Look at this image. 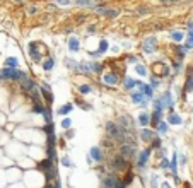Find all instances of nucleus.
I'll return each mask as SVG.
<instances>
[{"label":"nucleus","instance_id":"obj_1","mask_svg":"<svg viewBox=\"0 0 193 188\" xmlns=\"http://www.w3.org/2000/svg\"><path fill=\"white\" fill-rule=\"evenodd\" d=\"M151 156H152V149L151 147H144L140 149L137 154H135V166L138 168V171H144L149 161H151Z\"/></svg>","mask_w":193,"mask_h":188},{"label":"nucleus","instance_id":"obj_2","mask_svg":"<svg viewBox=\"0 0 193 188\" xmlns=\"http://www.w3.org/2000/svg\"><path fill=\"white\" fill-rule=\"evenodd\" d=\"M0 77H2V79H7V80L21 82V80H24V79L28 77V74L22 72V70H19V69H5V67H4V70H0Z\"/></svg>","mask_w":193,"mask_h":188},{"label":"nucleus","instance_id":"obj_3","mask_svg":"<svg viewBox=\"0 0 193 188\" xmlns=\"http://www.w3.org/2000/svg\"><path fill=\"white\" fill-rule=\"evenodd\" d=\"M159 101H161V105H162V108L166 110H169V111H174V98H173L171 91H166V92H162L161 96H159Z\"/></svg>","mask_w":193,"mask_h":188},{"label":"nucleus","instance_id":"obj_4","mask_svg":"<svg viewBox=\"0 0 193 188\" xmlns=\"http://www.w3.org/2000/svg\"><path fill=\"white\" fill-rule=\"evenodd\" d=\"M156 50H157V38L149 36V38H145L142 41V51L144 53L151 55V53H156Z\"/></svg>","mask_w":193,"mask_h":188},{"label":"nucleus","instance_id":"obj_5","mask_svg":"<svg viewBox=\"0 0 193 188\" xmlns=\"http://www.w3.org/2000/svg\"><path fill=\"white\" fill-rule=\"evenodd\" d=\"M89 159L96 164H103L104 162V154H103V149L101 146H92L89 149Z\"/></svg>","mask_w":193,"mask_h":188},{"label":"nucleus","instance_id":"obj_6","mask_svg":"<svg viewBox=\"0 0 193 188\" xmlns=\"http://www.w3.org/2000/svg\"><path fill=\"white\" fill-rule=\"evenodd\" d=\"M126 166H128V161L125 159V157H121L120 154L115 156L113 159H110V169L111 171H121V169H125Z\"/></svg>","mask_w":193,"mask_h":188},{"label":"nucleus","instance_id":"obj_7","mask_svg":"<svg viewBox=\"0 0 193 188\" xmlns=\"http://www.w3.org/2000/svg\"><path fill=\"white\" fill-rule=\"evenodd\" d=\"M118 178L113 173H101V188H115Z\"/></svg>","mask_w":193,"mask_h":188},{"label":"nucleus","instance_id":"obj_8","mask_svg":"<svg viewBox=\"0 0 193 188\" xmlns=\"http://www.w3.org/2000/svg\"><path fill=\"white\" fill-rule=\"evenodd\" d=\"M38 46H39V43H36V41H31L28 45V53L31 56V60L36 63L41 62V58H43V51H38Z\"/></svg>","mask_w":193,"mask_h":188},{"label":"nucleus","instance_id":"obj_9","mask_svg":"<svg viewBox=\"0 0 193 188\" xmlns=\"http://www.w3.org/2000/svg\"><path fill=\"white\" fill-rule=\"evenodd\" d=\"M135 154H137V151H135V147L132 144H120V156L121 157H125L128 161L132 157H135Z\"/></svg>","mask_w":193,"mask_h":188},{"label":"nucleus","instance_id":"obj_10","mask_svg":"<svg viewBox=\"0 0 193 188\" xmlns=\"http://www.w3.org/2000/svg\"><path fill=\"white\" fill-rule=\"evenodd\" d=\"M166 121H167V125H173V127L183 125V118H181V115H179V113H176V111H169V113H167Z\"/></svg>","mask_w":193,"mask_h":188},{"label":"nucleus","instance_id":"obj_11","mask_svg":"<svg viewBox=\"0 0 193 188\" xmlns=\"http://www.w3.org/2000/svg\"><path fill=\"white\" fill-rule=\"evenodd\" d=\"M137 123L142 128H147V127L151 125V113L147 111V110H142V113L137 116Z\"/></svg>","mask_w":193,"mask_h":188},{"label":"nucleus","instance_id":"obj_12","mask_svg":"<svg viewBox=\"0 0 193 188\" xmlns=\"http://www.w3.org/2000/svg\"><path fill=\"white\" fill-rule=\"evenodd\" d=\"M138 135H140V140H142V142L151 144V140L156 137V132H154V130H151V128L147 127V128H142V130L138 132Z\"/></svg>","mask_w":193,"mask_h":188},{"label":"nucleus","instance_id":"obj_13","mask_svg":"<svg viewBox=\"0 0 193 188\" xmlns=\"http://www.w3.org/2000/svg\"><path fill=\"white\" fill-rule=\"evenodd\" d=\"M118 80H120V79H118L116 72H108V74L103 75V82L106 84V86H116Z\"/></svg>","mask_w":193,"mask_h":188},{"label":"nucleus","instance_id":"obj_14","mask_svg":"<svg viewBox=\"0 0 193 188\" xmlns=\"http://www.w3.org/2000/svg\"><path fill=\"white\" fill-rule=\"evenodd\" d=\"M167 132H169V125H167V121H166V120L159 121L157 125H156V135H159V137H164Z\"/></svg>","mask_w":193,"mask_h":188},{"label":"nucleus","instance_id":"obj_15","mask_svg":"<svg viewBox=\"0 0 193 188\" xmlns=\"http://www.w3.org/2000/svg\"><path fill=\"white\" fill-rule=\"evenodd\" d=\"M130 99H132V103H133V105H140V103H142V101H145V96L144 94H142V92H140V91H130Z\"/></svg>","mask_w":193,"mask_h":188},{"label":"nucleus","instance_id":"obj_16","mask_svg":"<svg viewBox=\"0 0 193 188\" xmlns=\"http://www.w3.org/2000/svg\"><path fill=\"white\" fill-rule=\"evenodd\" d=\"M80 50V41H79V38H75V36H70L69 38V51H72V53H77Z\"/></svg>","mask_w":193,"mask_h":188},{"label":"nucleus","instance_id":"obj_17","mask_svg":"<svg viewBox=\"0 0 193 188\" xmlns=\"http://www.w3.org/2000/svg\"><path fill=\"white\" fill-rule=\"evenodd\" d=\"M164 120V111H152L151 113V125L156 128V125H157L159 121H162Z\"/></svg>","mask_w":193,"mask_h":188},{"label":"nucleus","instance_id":"obj_18","mask_svg":"<svg viewBox=\"0 0 193 188\" xmlns=\"http://www.w3.org/2000/svg\"><path fill=\"white\" fill-rule=\"evenodd\" d=\"M72 111H74V105H72V103H67V105H63L62 108L56 110V115H60V116H67V115H70Z\"/></svg>","mask_w":193,"mask_h":188},{"label":"nucleus","instance_id":"obj_19","mask_svg":"<svg viewBox=\"0 0 193 188\" xmlns=\"http://www.w3.org/2000/svg\"><path fill=\"white\" fill-rule=\"evenodd\" d=\"M101 0H75L74 4L75 5H79V7H89V9H92L94 5H97Z\"/></svg>","mask_w":193,"mask_h":188},{"label":"nucleus","instance_id":"obj_20","mask_svg":"<svg viewBox=\"0 0 193 188\" xmlns=\"http://www.w3.org/2000/svg\"><path fill=\"white\" fill-rule=\"evenodd\" d=\"M159 183H161V176H159L157 173L149 174V187L151 188H159Z\"/></svg>","mask_w":193,"mask_h":188},{"label":"nucleus","instance_id":"obj_21","mask_svg":"<svg viewBox=\"0 0 193 188\" xmlns=\"http://www.w3.org/2000/svg\"><path fill=\"white\" fill-rule=\"evenodd\" d=\"M4 65H5V69H19V60L15 56H9V58H5Z\"/></svg>","mask_w":193,"mask_h":188},{"label":"nucleus","instance_id":"obj_22","mask_svg":"<svg viewBox=\"0 0 193 188\" xmlns=\"http://www.w3.org/2000/svg\"><path fill=\"white\" fill-rule=\"evenodd\" d=\"M169 38H171L174 43H183L185 41V33H183V31H171Z\"/></svg>","mask_w":193,"mask_h":188},{"label":"nucleus","instance_id":"obj_23","mask_svg":"<svg viewBox=\"0 0 193 188\" xmlns=\"http://www.w3.org/2000/svg\"><path fill=\"white\" fill-rule=\"evenodd\" d=\"M135 82H137V79L125 77V79H123V89L125 91H133V89H135Z\"/></svg>","mask_w":193,"mask_h":188},{"label":"nucleus","instance_id":"obj_24","mask_svg":"<svg viewBox=\"0 0 193 188\" xmlns=\"http://www.w3.org/2000/svg\"><path fill=\"white\" fill-rule=\"evenodd\" d=\"M183 91H185V94H190V92L193 91V74H192V72H190L188 77H186V82H185Z\"/></svg>","mask_w":193,"mask_h":188},{"label":"nucleus","instance_id":"obj_25","mask_svg":"<svg viewBox=\"0 0 193 188\" xmlns=\"http://www.w3.org/2000/svg\"><path fill=\"white\" fill-rule=\"evenodd\" d=\"M53 65H55V58H53V56H48V58L43 62L41 67H43V70H45V72H50V70L53 69Z\"/></svg>","mask_w":193,"mask_h":188},{"label":"nucleus","instance_id":"obj_26","mask_svg":"<svg viewBox=\"0 0 193 188\" xmlns=\"http://www.w3.org/2000/svg\"><path fill=\"white\" fill-rule=\"evenodd\" d=\"M77 70H79V72H82V74H86V75H89V74H91L89 62H80V63H79V67H77Z\"/></svg>","mask_w":193,"mask_h":188},{"label":"nucleus","instance_id":"obj_27","mask_svg":"<svg viewBox=\"0 0 193 188\" xmlns=\"http://www.w3.org/2000/svg\"><path fill=\"white\" fill-rule=\"evenodd\" d=\"M91 92H92V86H91V84H82V86H79V94L87 96Z\"/></svg>","mask_w":193,"mask_h":188},{"label":"nucleus","instance_id":"obj_28","mask_svg":"<svg viewBox=\"0 0 193 188\" xmlns=\"http://www.w3.org/2000/svg\"><path fill=\"white\" fill-rule=\"evenodd\" d=\"M89 65H91V74H101L103 72V65L101 63H97V62H89Z\"/></svg>","mask_w":193,"mask_h":188},{"label":"nucleus","instance_id":"obj_29","mask_svg":"<svg viewBox=\"0 0 193 188\" xmlns=\"http://www.w3.org/2000/svg\"><path fill=\"white\" fill-rule=\"evenodd\" d=\"M108 48H110L108 41H106L104 38H101V40H99V48H97V51H99V53L103 55V53H106V51H108Z\"/></svg>","mask_w":193,"mask_h":188},{"label":"nucleus","instance_id":"obj_30","mask_svg":"<svg viewBox=\"0 0 193 188\" xmlns=\"http://www.w3.org/2000/svg\"><path fill=\"white\" fill-rule=\"evenodd\" d=\"M106 5H103V4H97V5H94L92 7V12L94 14H99V15H104V12H106Z\"/></svg>","mask_w":193,"mask_h":188},{"label":"nucleus","instance_id":"obj_31","mask_svg":"<svg viewBox=\"0 0 193 188\" xmlns=\"http://www.w3.org/2000/svg\"><path fill=\"white\" fill-rule=\"evenodd\" d=\"M60 127H62L63 130H70L72 128V120L69 116H63V120L60 121Z\"/></svg>","mask_w":193,"mask_h":188},{"label":"nucleus","instance_id":"obj_32","mask_svg":"<svg viewBox=\"0 0 193 188\" xmlns=\"http://www.w3.org/2000/svg\"><path fill=\"white\" fill-rule=\"evenodd\" d=\"M159 168H161V169H164L166 173H167V171H169V159H167V157H161V162H159Z\"/></svg>","mask_w":193,"mask_h":188},{"label":"nucleus","instance_id":"obj_33","mask_svg":"<svg viewBox=\"0 0 193 188\" xmlns=\"http://www.w3.org/2000/svg\"><path fill=\"white\" fill-rule=\"evenodd\" d=\"M186 53H188V51L185 50V46H176V56H178V60H179V62H181V60L185 58Z\"/></svg>","mask_w":193,"mask_h":188},{"label":"nucleus","instance_id":"obj_34","mask_svg":"<svg viewBox=\"0 0 193 188\" xmlns=\"http://www.w3.org/2000/svg\"><path fill=\"white\" fill-rule=\"evenodd\" d=\"M135 72H137L140 77H145V75H147V69H145L142 63H137V65H135Z\"/></svg>","mask_w":193,"mask_h":188},{"label":"nucleus","instance_id":"obj_35","mask_svg":"<svg viewBox=\"0 0 193 188\" xmlns=\"http://www.w3.org/2000/svg\"><path fill=\"white\" fill-rule=\"evenodd\" d=\"M65 63H67V67H69L70 70H77V67H79V62L72 60V58H67V60H65Z\"/></svg>","mask_w":193,"mask_h":188},{"label":"nucleus","instance_id":"obj_36","mask_svg":"<svg viewBox=\"0 0 193 188\" xmlns=\"http://www.w3.org/2000/svg\"><path fill=\"white\" fill-rule=\"evenodd\" d=\"M120 14V10H118V9H106V12H104V15H106V17H116V15Z\"/></svg>","mask_w":193,"mask_h":188},{"label":"nucleus","instance_id":"obj_37","mask_svg":"<svg viewBox=\"0 0 193 188\" xmlns=\"http://www.w3.org/2000/svg\"><path fill=\"white\" fill-rule=\"evenodd\" d=\"M62 164L65 168H74V162H72V159H70V156H63V157H62Z\"/></svg>","mask_w":193,"mask_h":188},{"label":"nucleus","instance_id":"obj_38","mask_svg":"<svg viewBox=\"0 0 193 188\" xmlns=\"http://www.w3.org/2000/svg\"><path fill=\"white\" fill-rule=\"evenodd\" d=\"M149 86H152L154 89H157L159 86H161V80H159V77H152L151 80H149Z\"/></svg>","mask_w":193,"mask_h":188},{"label":"nucleus","instance_id":"obj_39","mask_svg":"<svg viewBox=\"0 0 193 188\" xmlns=\"http://www.w3.org/2000/svg\"><path fill=\"white\" fill-rule=\"evenodd\" d=\"M51 2L56 5H72L74 4V0H51Z\"/></svg>","mask_w":193,"mask_h":188},{"label":"nucleus","instance_id":"obj_40","mask_svg":"<svg viewBox=\"0 0 193 188\" xmlns=\"http://www.w3.org/2000/svg\"><path fill=\"white\" fill-rule=\"evenodd\" d=\"M183 46H185L186 51H188V50H193V38H186V40H185V45H183Z\"/></svg>","mask_w":193,"mask_h":188},{"label":"nucleus","instance_id":"obj_41","mask_svg":"<svg viewBox=\"0 0 193 188\" xmlns=\"http://www.w3.org/2000/svg\"><path fill=\"white\" fill-rule=\"evenodd\" d=\"M181 69H183V63L179 62V60H178V62H174V63H173V70H174V72H179Z\"/></svg>","mask_w":193,"mask_h":188},{"label":"nucleus","instance_id":"obj_42","mask_svg":"<svg viewBox=\"0 0 193 188\" xmlns=\"http://www.w3.org/2000/svg\"><path fill=\"white\" fill-rule=\"evenodd\" d=\"M26 12H28L29 15H34L36 12H38V7H36V5H29V7H28V10H26Z\"/></svg>","mask_w":193,"mask_h":188},{"label":"nucleus","instance_id":"obj_43","mask_svg":"<svg viewBox=\"0 0 193 188\" xmlns=\"http://www.w3.org/2000/svg\"><path fill=\"white\" fill-rule=\"evenodd\" d=\"M179 2H185V0H161V4H164V5H171V4H179Z\"/></svg>","mask_w":193,"mask_h":188},{"label":"nucleus","instance_id":"obj_44","mask_svg":"<svg viewBox=\"0 0 193 188\" xmlns=\"http://www.w3.org/2000/svg\"><path fill=\"white\" fill-rule=\"evenodd\" d=\"M159 188H173V185L171 183H169V181H161V183H159Z\"/></svg>","mask_w":193,"mask_h":188},{"label":"nucleus","instance_id":"obj_45","mask_svg":"<svg viewBox=\"0 0 193 188\" xmlns=\"http://www.w3.org/2000/svg\"><path fill=\"white\" fill-rule=\"evenodd\" d=\"M126 62H128V63H138V58L135 55H130L128 58H126Z\"/></svg>","mask_w":193,"mask_h":188},{"label":"nucleus","instance_id":"obj_46","mask_svg":"<svg viewBox=\"0 0 193 188\" xmlns=\"http://www.w3.org/2000/svg\"><path fill=\"white\" fill-rule=\"evenodd\" d=\"M74 135H75V132L70 128V130H67V132H65V139H74Z\"/></svg>","mask_w":193,"mask_h":188},{"label":"nucleus","instance_id":"obj_47","mask_svg":"<svg viewBox=\"0 0 193 188\" xmlns=\"http://www.w3.org/2000/svg\"><path fill=\"white\" fill-rule=\"evenodd\" d=\"M91 56H92V58H99L101 53H99V51H91Z\"/></svg>","mask_w":193,"mask_h":188},{"label":"nucleus","instance_id":"obj_48","mask_svg":"<svg viewBox=\"0 0 193 188\" xmlns=\"http://www.w3.org/2000/svg\"><path fill=\"white\" fill-rule=\"evenodd\" d=\"M87 31H89V33H94V31H96V26H94V24H91L89 28H87Z\"/></svg>","mask_w":193,"mask_h":188},{"label":"nucleus","instance_id":"obj_49","mask_svg":"<svg viewBox=\"0 0 193 188\" xmlns=\"http://www.w3.org/2000/svg\"><path fill=\"white\" fill-rule=\"evenodd\" d=\"M186 38H193V28L188 29V36H186Z\"/></svg>","mask_w":193,"mask_h":188},{"label":"nucleus","instance_id":"obj_50","mask_svg":"<svg viewBox=\"0 0 193 188\" xmlns=\"http://www.w3.org/2000/svg\"><path fill=\"white\" fill-rule=\"evenodd\" d=\"M186 28H188V29H192V28H193V21H188V24H186Z\"/></svg>","mask_w":193,"mask_h":188},{"label":"nucleus","instance_id":"obj_51","mask_svg":"<svg viewBox=\"0 0 193 188\" xmlns=\"http://www.w3.org/2000/svg\"><path fill=\"white\" fill-rule=\"evenodd\" d=\"M15 2H17V4H22V2H24V0H15Z\"/></svg>","mask_w":193,"mask_h":188}]
</instances>
